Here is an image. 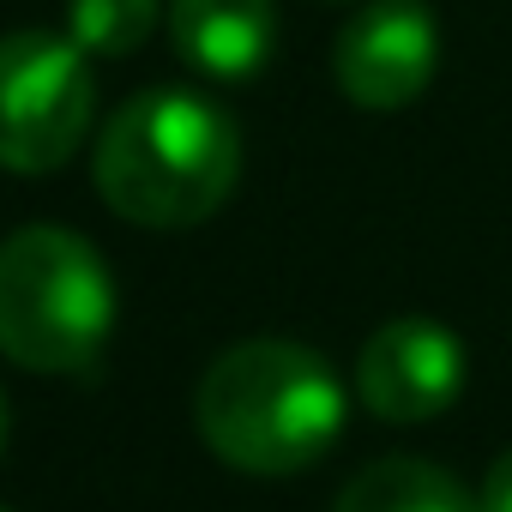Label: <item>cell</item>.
<instances>
[{
  "label": "cell",
  "mask_w": 512,
  "mask_h": 512,
  "mask_svg": "<svg viewBox=\"0 0 512 512\" xmlns=\"http://www.w3.org/2000/svg\"><path fill=\"white\" fill-rule=\"evenodd\" d=\"M344 416L350 404L332 362L296 338L229 344L193 392L199 440L241 476H296L320 464Z\"/></svg>",
  "instance_id": "cell-1"
},
{
  "label": "cell",
  "mask_w": 512,
  "mask_h": 512,
  "mask_svg": "<svg viewBox=\"0 0 512 512\" xmlns=\"http://www.w3.org/2000/svg\"><path fill=\"white\" fill-rule=\"evenodd\" d=\"M91 175L115 217L139 229H193L235 193L241 133L211 97L157 85L103 121Z\"/></svg>",
  "instance_id": "cell-2"
},
{
  "label": "cell",
  "mask_w": 512,
  "mask_h": 512,
  "mask_svg": "<svg viewBox=\"0 0 512 512\" xmlns=\"http://www.w3.org/2000/svg\"><path fill=\"white\" fill-rule=\"evenodd\" d=\"M115 332V278L103 253L61 229L25 223L0 241V356L31 374H85Z\"/></svg>",
  "instance_id": "cell-3"
},
{
  "label": "cell",
  "mask_w": 512,
  "mask_h": 512,
  "mask_svg": "<svg viewBox=\"0 0 512 512\" xmlns=\"http://www.w3.org/2000/svg\"><path fill=\"white\" fill-rule=\"evenodd\" d=\"M91 127V67L73 37L13 31L0 37V169L49 175Z\"/></svg>",
  "instance_id": "cell-4"
},
{
  "label": "cell",
  "mask_w": 512,
  "mask_h": 512,
  "mask_svg": "<svg viewBox=\"0 0 512 512\" xmlns=\"http://www.w3.org/2000/svg\"><path fill=\"white\" fill-rule=\"evenodd\" d=\"M338 91L356 109H404L440 73V25L422 0H368L332 49Z\"/></svg>",
  "instance_id": "cell-5"
},
{
  "label": "cell",
  "mask_w": 512,
  "mask_h": 512,
  "mask_svg": "<svg viewBox=\"0 0 512 512\" xmlns=\"http://www.w3.org/2000/svg\"><path fill=\"white\" fill-rule=\"evenodd\" d=\"M464 344L440 320H392L356 356V392L380 422H434L464 392Z\"/></svg>",
  "instance_id": "cell-6"
},
{
  "label": "cell",
  "mask_w": 512,
  "mask_h": 512,
  "mask_svg": "<svg viewBox=\"0 0 512 512\" xmlns=\"http://www.w3.org/2000/svg\"><path fill=\"white\" fill-rule=\"evenodd\" d=\"M175 55L205 79H253L278 49L272 0H169Z\"/></svg>",
  "instance_id": "cell-7"
},
{
  "label": "cell",
  "mask_w": 512,
  "mask_h": 512,
  "mask_svg": "<svg viewBox=\"0 0 512 512\" xmlns=\"http://www.w3.org/2000/svg\"><path fill=\"white\" fill-rule=\"evenodd\" d=\"M332 512H482V500L428 458H380L344 482Z\"/></svg>",
  "instance_id": "cell-8"
},
{
  "label": "cell",
  "mask_w": 512,
  "mask_h": 512,
  "mask_svg": "<svg viewBox=\"0 0 512 512\" xmlns=\"http://www.w3.org/2000/svg\"><path fill=\"white\" fill-rule=\"evenodd\" d=\"M157 7L163 0H67V31H73V43L85 55L121 61V55L151 43Z\"/></svg>",
  "instance_id": "cell-9"
},
{
  "label": "cell",
  "mask_w": 512,
  "mask_h": 512,
  "mask_svg": "<svg viewBox=\"0 0 512 512\" xmlns=\"http://www.w3.org/2000/svg\"><path fill=\"white\" fill-rule=\"evenodd\" d=\"M476 500H482V512H512V446L488 464V476H482Z\"/></svg>",
  "instance_id": "cell-10"
},
{
  "label": "cell",
  "mask_w": 512,
  "mask_h": 512,
  "mask_svg": "<svg viewBox=\"0 0 512 512\" xmlns=\"http://www.w3.org/2000/svg\"><path fill=\"white\" fill-rule=\"evenodd\" d=\"M7 428H13V410H7V392H0V452H7Z\"/></svg>",
  "instance_id": "cell-11"
},
{
  "label": "cell",
  "mask_w": 512,
  "mask_h": 512,
  "mask_svg": "<svg viewBox=\"0 0 512 512\" xmlns=\"http://www.w3.org/2000/svg\"><path fill=\"white\" fill-rule=\"evenodd\" d=\"M0 512H7V506H0Z\"/></svg>",
  "instance_id": "cell-12"
}]
</instances>
